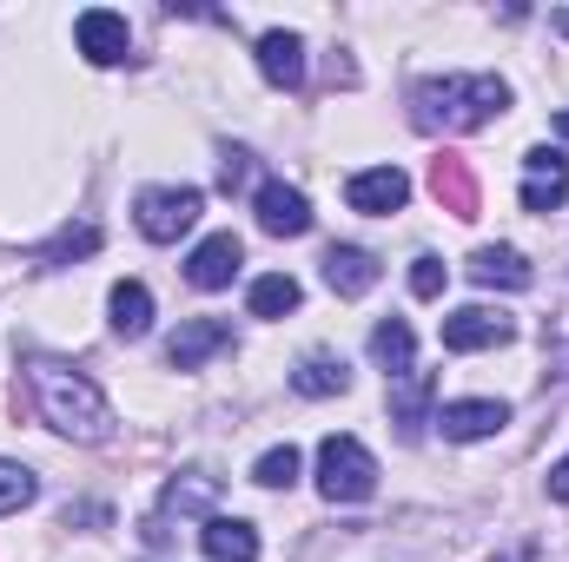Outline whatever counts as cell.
I'll list each match as a JSON object with an SVG mask.
<instances>
[{"instance_id":"obj_1","label":"cell","mask_w":569,"mask_h":562,"mask_svg":"<svg viewBox=\"0 0 569 562\" xmlns=\"http://www.w3.org/2000/svg\"><path fill=\"white\" fill-rule=\"evenodd\" d=\"M27 391H33L47 430H60V436H73V443H107V436H113V404H107V391H100L80 364L27 358Z\"/></svg>"},{"instance_id":"obj_2","label":"cell","mask_w":569,"mask_h":562,"mask_svg":"<svg viewBox=\"0 0 569 562\" xmlns=\"http://www.w3.org/2000/svg\"><path fill=\"white\" fill-rule=\"evenodd\" d=\"M510 113V80L497 73H443L411 87V127L418 133H477Z\"/></svg>"},{"instance_id":"obj_3","label":"cell","mask_w":569,"mask_h":562,"mask_svg":"<svg viewBox=\"0 0 569 562\" xmlns=\"http://www.w3.org/2000/svg\"><path fill=\"white\" fill-rule=\"evenodd\" d=\"M318 490L325 503H371L378 490V456L351 436V430H331L318 443Z\"/></svg>"},{"instance_id":"obj_4","label":"cell","mask_w":569,"mask_h":562,"mask_svg":"<svg viewBox=\"0 0 569 562\" xmlns=\"http://www.w3.org/2000/svg\"><path fill=\"white\" fill-rule=\"evenodd\" d=\"M199 212H206V192L199 185H146L140 199H133V225H140V239H152V245H179L199 225Z\"/></svg>"},{"instance_id":"obj_5","label":"cell","mask_w":569,"mask_h":562,"mask_svg":"<svg viewBox=\"0 0 569 562\" xmlns=\"http://www.w3.org/2000/svg\"><path fill=\"white\" fill-rule=\"evenodd\" d=\"M73 47H80L93 67H127V60H133V27H127V13H113V7H87V13L73 20Z\"/></svg>"},{"instance_id":"obj_6","label":"cell","mask_w":569,"mask_h":562,"mask_svg":"<svg viewBox=\"0 0 569 562\" xmlns=\"http://www.w3.org/2000/svg\"><path fill=\"white\" fill-rule=\"evenodd\" d=\"M569 199V159L557 145H530L523 152V192H517V205L523 212H557Z\"/></svg>"},{"instance_id":"obj_7","label":"cell","mask_w":569,"mask_h":562,"mask_svg":"<svg viewBox=\"0 0 569 562\" xmlns=\"http://www.w3.org/2000/svg\"><path fill=\"white\" fill-rule=\"evenodd\" d=\"M405 199H411V179H405L398 165H365V172L345 179V205H351V212L391 219V212H405Z\"/></svg>"},{"instance_id":"obj_8","label":"cell","mask_w":569,"mask_h":562,"mask_svg":"<svg viewBox=\"0 0 569 562\" xmlns=\"http://www.w3.org/2000/svg\"><path fill=\"white\" fill-rule=\"evenodd\" d=\"M510 338H517V318H503L490 304H463L443 318V351H497Z\"/></svg>"},{"instance_id":"obj_9","label":"cell","mask_w":569,"mask_h":562,"mask_svg":"<svg viewBox=\"0 0 569 562\" xmlns=\"http://www.w3.org/2000/svg\"><path fill=\"white\" fill-rule=\"evenodd\" d=\"M252 212H259V232H272V239H305L311 232V199L284 179H266L252 192Z\"/></svg>"},{"instance_id":"obj_10","label":"cell","mask_w":569,"mask_h":562,"mask_svg":"<svg viewBox=\"0 0 569 562\" xmlns=\"http://www.w3.org/2000/svg\"><path fill=\"white\" fill-rule=\"evenodd\" d=\"M503 423H510V404L503 398H450V404H437V430L450 443H483Z\"/></svg>"},{"instance_id":"obj_11","label":"cell","mask_w":569,"mask_h":562,"mask_svg":"<svg viewBox=\"0 0 569 562\" xmlns=\"http://www.w3.org/2000/svg\"><path fill=\"white\" fill-rule=\"evenodd\" d=\"M219 351H232V324H226V318H186V324L172 331V344H166V364H172V371H199V364L219 358Z\"/></svg>"},{"instance_id":"obj_12","label":"cell","mask_w":569,"mask_h":562,"mask_svg":"<svg viewBox=\"0 0 569 562\" xmlns=\"http://www.w3.org/2000/svg\"><path fill=\"white\" fill-rule=\"evenodd\" d=\"M239 265H246V245H239L232 232H212V239H199V245H192L186 279L199 284V291H226V284L239 279Z\"/></svg>"},{"instance_id":"obj_13","label":"cell","mask_w":569,"mask_h":562,"mask_svg":"<svg viewBox=\"0 0 569 562\" xmlns=\"http://www.w3.org/2000/svg\"><path fill=\"white\" fill-rule=\"evenodd\" d=\"M259 73H266V87H279V93H298V87H305V40H298L291 27L259 33Z\"/></svg>"},{"instance_id":"obj_14","label":"cell","mask_w":569,"mask_h":562,"mask_svg":"<svg viewBox=\"0 0 569 562\" xmlns=\"http://www.w3.org/2000/svg\"><path fill=\"white\" fill-rule=\"evenodd\" d=\"M378 279H385V265H378L365 245H331V252H325V284H331L338 298H365Z\"/></svg>"},{"instance_id":"obj_15","label":"cell","mask_w":569,"mask_h":562,"mask_svg":"<svg viewBox=\"0 0 569 562\" xmlns=\"http://www.w3.org/2000/svg\"><path fill=\"white\" fill-rule=\"evenodd\" d=\"M391 423H398V436H405V443H418V436H425V423H437V411H430V371L391 378Z\"/></svg>"},{"instance_id":"obj_16","label":"cell","mask_w":569,"mask_h":562,"mask_svg":"<svg viewBox=\"0 0 569 562\" xmlns=\"http://www.w3.org/2000/svg\"><path fill=\"white\" fill-rule=\"evenodd\" d=\"M199 550L212 562H259V530H252L246 516H206Z\"/></svg>"},{"instance_id":"obj_17","label":"cell","mask_w":569,"mask_h":562,"mask_svg":"<svg viewBox=\"0 0 569 562\" xmlns=\"http://www.w3.org/2000/svg\"><path fill=\"white\" fill-rule=\"evenodd\" d=\"M470 279L490 284V291H530V259L523 252H510V245H477L470 252Z\"/></svg>"},{"instance_id":"obj_18","label":"cell","mask_w":569,"mask_h":562,"mask_svg":"<svg viewBox=\"0 0 569 562\" xmlns=\"http://www.w3.org/2000/svg\"><path fill=\"white\" fill-rule=\"evenodd\" d=\"M371 358L385 364V378H411V371H418V331H411L405 318H385V324L371 331Z\"/></svg>"},{"instance_id":"obj_19","label":"cell","mask_w":569,"mask_h":562,"mask_svg":"<svg viewBox=\"0 0 569 562\" xmlns=\"http://www.w3.org/2000/svg\"><path fill=\"white\" fill-rule=\"evenodd\" d=\"M212 503H219V476H212V470H179V476L166 483V496H159L166 516H206Z\"/></svg>"},{"instance_id":"obj_20","label":"cell","mask_w":569,"mask_h":562,"mask_svg":"<svg viewBox=\"0 0 569 562\" xmlns=\"http://www.w3.org/2000/svg\"><path fill=\"white\" fill-rule=\"evenodd\" d=\"M107 311H113V331H120V338H146V331H152V291H146L140 279H120V284H113Z\"/></svg>"},{"instance_id":"obj_21","label":"cell","mask_w":569,"mask_h":562,"mask_svg":"<svg viewBox=\"0 0 569 562\" xmlns=\"http://www.w3.org/2000/svg\"><path fill=\"white\" fill-rule=\"evenodd\" d=\"M291 391H298V398H345V391H351V371H345V358H325V351H318V358H305V364L291 371Z\"/></svg>"},{"instance_id":"obj_22","label":"cell","mask_w":569,"mask_h":562,"mask_svg":"<svg viewBox=\"0 0 569 562\" xmlns=\"http://www.w3.org/2000/svg\"><path fill=\"white\" fill-rule=\"evenodd\" d=\"M298 279L291 272H266V279H252V291H246V311L252 318H284V311H298Z\"/></svg>"},{"instance_id":"obj_23","label":"cell","mask_w":569,"mask_h":562,"mask_svg":"<svg viewBox=\"0 0 569 562\" xmlns=\"http://www.w3.org/2000/svg\"><path fill=\"white\" fill-rule=\"evenodd\" d=\"M87 252H100V225H93V219H80V225H60V232H53V239H47L33 259H40V265H67V259H87Z\"/></svg>"},{"instance_id":"obj_24","label":"cell","mask_w":569,"mask_h":562,"mask_svg":"<svg viewBox=\"0 0 569 562\" xmlns=\"http://www.w3.org/2000/svg\"><path fill=\"white\" fill-rule=\"evenodd\" d=\"M298 470H305V456H298L291 443H272V450L252 463V483H266V490H291V483H298Z\"/></svg>"},{"instance_id":"obj_25","label":"cell","mask_w":569,"mask_h":562,"mask_svg":"<svg viewBox=\"0 0 569 562\" xmlns=\"http://www.w3.org/2000/svg\"><path fill=\"white\" fill-rule=\"evenodd\" d=\"M33 496H40V476H33L27 463H7V456H0V516L27 510Z\"/></svg>"},{"instance_id":"obj_26","label":"cell","mask_w":569,"mask_h":562,"mask_svg":"<svg viewBox=\"0 0 569 562\" xmlns=\"http://www.w3.org/2000/svg\"><path fill=\"white\" fill-rule=\"evenodd\" d=\"M443 284H450V265H443L437 252H418V259H411V291H418V298H443Z\"/></svg>"},{"instance_id":"obj_27","label":"cell","mask_w":569,"mask_h":562,"mask_svg":"<svg viewBox=\"0 0 569 562\" xmlns=\"http://www.w3.org/2000/svg\"><path fill=\"white\" fill-rule=\"evenodd\" d=\"M246 172H252V152H239V145H232V152L219 159V185H226V192H239V185H246Z\"/></svg>"},{"instance_id":"obj_28","label":"cell","mask_w":569,"mask_h":562,"mask_svg":"<svg viewBox=\"0 0 569 562\" xmlns=\"http://www.w3.org/2000/svg\"><path fill=\"white\" fill-rule=\"evenodd\" d=\"M550 496L569 503V456H563V463H550Z\"/></svg>"},{"instance_id":"obj_29","label":"cell","mask_w":569,"mask_h":562,"mask_svg":"<svg viewBox=\"0 0 569 562\" xmlns=\"http://www.w3.org/2000/svg\"><path fill=\"white\" fill-rule=\"evenodd\" d=\"M490 562H537V550H530V543H517V550H503V556H490Z\"/></svg>"},{"instance_id":"obj_30","label":"cell","mask_w":569,"mask_h":562,"mask_svg":"<svg viewBox=\"0 0 569 562\" xmlns=\"http://www.w3.org/2000/svg\"><path fill=\"white\" fill-rule=\"evenodd\" d=\"M557 140L569 145V107H563V113H557Z\"/></svg>"},{"instance_id":"obj_31","label":"cell","mask_w":569,"mask_h":562,"mask_svg":"<svg viewBox=\"0 0 569 562\" xmlns=\"http://www.w3.org/2000/svg\"><path fill=\"white\" fill-rule=\"evenodd\" d=\"M557 33H563V40H569V7H563V13H557Z\"/></svg>"}]
</instances>
